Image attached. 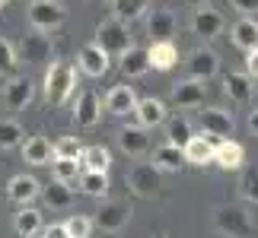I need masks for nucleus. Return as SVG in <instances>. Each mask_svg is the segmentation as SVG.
Returning <instances> with one entry per match:
<instances>
[{"label": "nucleus", "instance_id": "nucleus-46", "mask_svg": "<svg viewBox=\"0 0 258 238\" xmlns=\"http://www.w3.org/2000/svg\"><path fill=\"white\" fill-rule=\"evenodd\" d=\"M156 238H166V235H156Z\"/></svg>", "mask_w": 258, "mask_h": 238}, {"label": "nucleus", "instance_id": "nucleus-33", "mask_svg": "<svg viewBox=\"0 0 258 238\" xmlns=\"http://www.w3.org/2000/svg\"><path fill=\"white\" fill-rule=\"evenodd\" d=\"M42 197L51 210H67V206L74 203V191H71V184H64V181H51L48 187H42Z\"/></svg>", "mask_w": 258, "mask_h": 238}, {"label": "nucleus", "instance_id": "nucleus-1", "mask_svg": "<svg viewBox=\"0 0 258 238\" xmlns=\"http://www.w3.org/2000/svg\"><path fill=\"white\" fill-rule=\"evenodd\" d=\"M74 89H77V70H74L71 64L54 61V64L45 70V86H42V92H45V102L51 105V108H61V105L71 102Z\"/></svg>", "mask_w": 258, "mask_h": 238}, {"label": "nucleus", "instance_id": "nucleus-47", "mask_svg": "<svg viewBox=\"0 0 258 238\" xmlns=\"http://www.w3.org/2000/svg\"><path fill=\"white\" fill-rule=\"evenodd\" d=\"M35 238H38V235H35Z\"/></svg>", "mask_w": 258, "mask_h": 238}, {"label": "nucleus", "instance_id": "nucleus-32", "mask_svg": "<svg viewBox=\"0 0 258 238\" xmlns=\"http://www.w3.org/2000/svg\"><path fill=\"white\" fill-rule=\"evenodd\" d=\"M147 70H150V61H147V48H131L124 57H121V73L127 79H137V76H144Z\"/></svg>", "mask_w": 258, "mask_h": 238}, {"label": "nucleus", "instance_id": "nucleus-12", "mask_svg": "<svg viewBox=\"0 0 258 238\" xmlns=\"http://www.w3.org/2000/svg\"><path fill=\"white\" fill-rule=\"evenodd\" d=\"M35 95V86L29 76H10L7 86H4V105L10 108V111H23V108L32 102Z\"/></svg>", "mask_w": 258, "mask_h": 238}, {"label": "nucleus", "instance_id": "nucleus-17", "mask_svg": "<svg viewBox=\"0 0 258 238\" xmlns=\"http://www.w3.org/2000/svg\"><path fill=\"white\" fill-rule=\"evenodd\" d=\"M38 194H42V184H38L35 175H16V178H10V184H7V197L19 206H29Z\"/></svg>", "mask_w": 258, "mask_h": 238}, {"label": "nucleus", "instance_id": "nucleus-35", "mask_svg": "<svg viewBox=\"0 0 258 238\" xmlns=\"http://www.w3.org/2000/svg\"><path fill=\"white\" fill-rule=\"evenodd\" d=\"M26 140V134H23V127H19L16 121H0V150H16V146H23Z\"/></svg>", "mask_w": 258, "mask_h": 238}, {"label": "nucleus", "instance_id": "nucleus-5", "mask_svg": "<svg viewBox=\"0 0 258 238\" xmlns=\"http://www.w3.org/2000/svg\"><path fill=\"white\" fill-rule=\"evenodd\" d=\"M67 10L61 0H32L29 4V26L35 29V32H51L64 23Z\"/></svg>", "mask_w": 258, "mask_h": 238}, {"label": "nucleus", "instance_id": "nucleus-15", "mask_svg": "<svg viewBox=\"0 0 258 238\" xmlns=\"http://www.w3.org/2000/svg\"><path fill=\"white\" fill-rule=\"evenodd\" d=\"M223 95L230 98V102H236V105H245L252 98V92H255V86H252V76L249 73H239V70H230V73H223Z\"/></svg>", "mask_w": 258, "mask_h": 238}, {"label": "nucleus", "instance_id": "nucleus-36", "mask_svg": "<svg viewBox=\"0 0 258 238\" xmlns=\"http://www.w3.org/2000/svg\"><path fill=\"white\" fill-rule=\"evenodd\" d=\"M64 229L71 238H89L93 235V216H83V213H74V216H67V222H64Z\"/></svg>", "mask_w": 258, "mask_h": 238}, {"label": "nucleus", "instance_id": "nucleus-13", "mask_svg": "<svg viewBox=\"0 0 258 238\" xmlns=\"http://www.w3.org/2000/svg\"><path fill=\"white\" fill-rule=\"evenodd\" d=\"M204 95H207V86L201 79H182V83H172V102L178 108H201L204 105Z\"/></svg>", "mask_w": 258, "mask_h": 238}, {"label": "nucleus", "instance_id": "nucleus-43", "mask_svg": "<svg viewBox=\"0 0 258 238\" xmlns=\"http://www.w3.org/2000/svg\"><path fill=\"white\" fill-rule=\"evenodd\" d=\"M249 131L258 137V108H255V111H249Z\"/></svg>", "mask_w": 258, "mask_h": 238}, {"label": "nucleus", "instance_id": "nucleus-45", "mask_svg": "<svg viewBox=\"0 0 258 238\" xmlns=\"http://www.w3.org/2000/svg\"><path fill=\"white\" fill-rule=\"evenodd\" d=\"M0 7H7V0H0Z\"/></svg>", "mask_w": 258, "mask_h": 238}, {"label": "nucleus", "instance_id": "nucleus-31", "mask_svg": "<svg viewBox=\"0 0 258 238\" xmlns=\"http://www.w3.org/2000/svg\"><path fill=\"white\" fill-rule=\"evenodd\" d=\"M80 165L83 172H108V165H112V153L105 150V146H86L80 153Z\"/></svg>", "mask_w": 258, "mask_h": 238}, {"label": "nucleus", "instance_id": "nucleus-2", "mask_svg": "<svg viewBox=\"0 0 258 238\" xmlns=\"http://www.w3.org/2000/svg\"><path fill=\"white\" fill-rule=\"evenodd\" d=\"M214 229L226 235V238H252L255 235V219H252V213L245 210V206H230V203H223V206H217L214 210Z\"/></svg>", "mask_w": 258, "mask_h": 238}, {"label": "nucleus", "instance_id": "nucleus-42", "mask_svg": "<svg viewBox=\"0 0 258 238\" xmlns=\"http://www.w3.org/2000/svg\"><path fill=\"white\" fill-rule=\"evenodd\" d=\"M245 73H249L252 79H258V48L245 54Z\"/></svg>", "mask_w": 258, "mask_h": 238}, {"label": "nucleus", "instance_id": "nucleus-20", "mask_svg": "<svg viewBox=\"0 0 258 238\" xmlns=\"http://www.w3.org/2000/svg\"><path fill=\"white\" fill-rule=\"evenodd\" d=\"M147 35L153 42H172V35H175V13L172 10H150L147 13Z\"/></svg>", "mask_w": 258, "mask_h": 238}, {"label": "nucleus", "instance_id": "nucleus-18", "mask_svg": "<svg viewBox=\"0 0 258 238\" xmlns=\"http://www.w3.org/2000/svg\"><path fill=\"white\" fill-rule=\"evenodd\" d=\"M118 146H121L124 156L141 159L147 150H150V137H147V131H144L141 124H127V127L118 131Z\"/></svg>", "mask_w": 258, "mask_h": 238}, {"label": "nucleus", "instance_id": "nucleus-6", "mask_svg": "<svg viewBox=\"0 0 258 238\" xmlns=\"http://www.w3.org/2000/svg\"><path fill=\"white\" fill-rule=\"evenodd\" d=\"M131 222V203L127 200H105L99 203V210L93 216V225L102 232H121L124 225Z\"/></svg>", "mask_w": 258, "mask_h": 238}, {"label": "nucleus", "instance_id": "nucleus-29", "mask_svg": "<svg viewBox=\"0 0 258 238\" xmlns=\"http://www.w3.org/2000/svg\"><path fill=\"white\" fill-rule=\"evenodd\" d=\"M150 165L160 168V172H178V168L185 165V156H182V150H178V146L163 143V146H156V150H153Z\"/></svg>", "mask_w": 258, "mask_h": 238}, {"label": "nucleus", "instance_id": "nucleus-37", "mask_svg": "<svg viewBox=\"0 0 258 238\" xmlns=\"http://www.w3.org/2000/svg\"><path fill=\"white\" fill-rule=\"evenodd\" d=\"M16 67H19V57H16V48L0 38V76H16Z\"/></svg>", "mask_w": 258, "mask_h": 238}, {"label": "nucleus", "instance_id": "nucleus-41", "mask_svg": "<svg viewBox=\"0 0 258 238\" xmlns=\"http://www.w3.org/2000/svg\"><path fill=\"white\" fill-rule=\"evenodd\" d=\"M230 4H233V10H239L242 16L258 13V0H230Z\"/></svg>", "mask_w": 258, "mask_h": 238}, {"label": "nucleus", "instance_id": "nucleus-28", "mask_svg": "<svg viewBox=\"0 0 258 238\" xmlns=\"http://www.w3.org/2000/svg\"><path fill=\"white\" fill-rule=\"evenodd\" d=\"M112 4V16L121 19L124 26L137 23L141 16H147V10H150V0H108Z\"/></svg>", "mask_w": 258, "mask_h": 238}, {"label": "nucleus", "instance_id": "nucleus-38", "mask_svg": "<svg viewBox=\"0 0 258 238\" xmlns=\"http://www.w3.org/2000/svg\"><path fill=\"white\" fill-rule=\"evenodd\" d=\"M239 194H242V200H249V203L258 206V168H245V172H242Z\"/></svg>", "mask_w": 258, "mask_h": 238}, {"label": "nucleus", "instance_id": "nucleus-27", "mask_svg": "<svg viewBox=\"0 0 258 238\" xmlns=\"http://www.w3.org/2000/svg\"><path fill=\"white\" fill-rule=\"evenodd\" d=\"M13 229H16L19 238H35L38 232L45 229V225H42V213H38L35 206H19V213L13 219Z\"/></svg>", "mask_w": 258, "mask_h": 238}, {"label": "nucleus", "instance_id": "nucleus-39", "mask_svg": "<svg viewBox=\"0 0 258 238\" xmlns=\"http://www.w3.org/2000/svg\"><path fill=\"white\" fill-rule=\"evenodd\" d=\"M51 146H54V156H64V159H80V153H83L77 137H57Z\"/></svg>", "mask_w": 258, "mask_h": 238}, {"label": "nucleus", "instance_id": "nucleus-16", "mask_svg": "<svg viewBox=\"0 0 258 238\" xmlns=\"http://www.w3.org/2000/svg\"><path fill=\"white\" fill-rule=\"evenodd\" d=\"M217 143H220V140H214V137H207V134H195L191 140L182 146L185 162L188 165H207V162H214V146Z\"/></svg>", "mask_w": 258, "mask_h": 238}, {"label": "nucleus", "instance_id": "nucleus-23", "mask_svg": "<svg viewBox=\"0 0 258 238\" xmlns=\"http://www.w3.org/2000/svg\"><path fill=\"white\" fill-rule=\"evenodd\" d=\"M214 162L223 168V172H239L242 162H245V150H242V143H236V140H220L214 146Z\"/></svg>", "mask_w": 258, "mask_h": 238}, {"label": "nucleus", "instance_id": "nucleus-24", "mask_svg": "<svg viewBox=\"0 0 258 238\" xmlns=\"http://www.w3.org/2000/svg\"><path fill=\"white\" fill-rule=\"evenodd\" d=\"M147 61H150V70H172V67L178 64V48L172 42H150V48H147Z\"/></svg>", "mask_w": 258, "mask_h": 238}, {"label": "nucleus", "instance_id": "nucleus-11", "mask_svg": "<svg viewBox=\"0 0 258 238\" xmlns=\"http://www.w3.org/2000/svg\"><path fill=\"white\" fill-rule=\"evenodd\" d=\"M188 73H191V79H201V83H207L211 76H217V70H220V54L214 51V48H195L191 54H188Z\"/></svg>", "mask_w": 258, "mask_h": 238}, {"label": "nucleus", "instance_id": "nucleus-7", "mask_svg": "<svg viewBox=\"0 0 258 238\" xmlns=\"http://www.w3.org/2000/svg\"><path fill=\"white\" fill-rule=\"evenodd\" d=\"M198 124H201V134L214 137V140H230L236 131V117L226 108H204L198 114Z\"/></svg>", "mask_w": 258, "mask_h": 238}, {"label": "nucleus", "instance_id": "nucleus-8", "mask_svg": "<svg viewBox=\"0 0 258 238\" xmlns=\"http://www.w3.org/2000/svg\"><path fill=\"white\" fill-rule=\"evenodd\" d=\"M51 54H54V45H51V38H48L45 32H29L23 35V42H19V61H26V64H32V67H42L51 61Z\"/></svg>", "mask_w": 258, "mask_h": 238}, {"label": "nucleus", "instance_id": "nucleus-3", "mask_svg": "<svg viewBox=\"0 0 258 238\" xmlns=\"http://www.w3.org/2000/svg\"><path fill=\"white\" fill-rule=\"evenodd\" d=\"M96 45L102 48V51L108 54V57H121L134 48V38H131V29H127L121 19H102V23L96 26Z\"/></svg>", "mask_w": 258, "mask_h": 238}, {"label": "nucleus", "instance_id": "nucleus-26", "mask_svg": "<svg viewBox=\"0 0 258 238\" xmlns=\"http://www.w3.org/2000/svg\"><path fill=\"white\" fill-rule=\"evenodd\" d=\"M163 127H166V143H169V146H178V150H182V146L195 137V127H191V121H188L185 114L166 117Z\"/></svg>", "mask_w": 258, "mask_h": 238}, {"label": "nucleus", "instance_id": "nucleus-21", "mask_svg": "<svg viewBox=\"0 0 258 238\" xmlns=\"http://www.w3.org/2000/svg\"><path fill=\"white\" fill-rule=\"evenodd\" d=\"M77 61H80V70H83L86 76L99 79V76L108 73V61H112V57H108L102 48L93 42V45H83V48H80V57H77Z\"/></svg>", "mask_w": 258, "mask_h": 238}, {"label": "nucleus", "instance_id": "nucleus-4", "mask_svg": "<svg viewBox=\"0 0 258 238\" xmlns=\"http://www.w3.org/2000/svg\"><path fill=\"white\" fill-rule=\"evenodd\" d=\"M124 181H127V187H131L134 197H156L160 187H163V172L153 168L150 162H134L131 168H127Z\"/></svg>", "mask_w": 258, "mask_h": 238}, {"label": "nucleus", "instance_id": "nucleus-40", "mask_svg": "<svg viewBox=\"0 0 258 238\" xmlns=\"http://www.w3.org/2000/svg\"><path fill=\"white\" fill-rule=\"evenodd\" d=\"M38 238H71L64 229V222H51V225H45L42 232H38Z\"/></svg>", "mask_w": 258, "mask_h": 238}, {"label": "nucleus", "instance_id": "nucleus-10", "mask_svg": "<svg viewBox=\"0 0 258 238\" xmlns=\"http://www.w3.org/2000/svg\"><path fill=\"white\" fill-rule=\"evenodd\" d=\"M226 29V19L220 10H214L211 4H204V7H195V13H191V32L195 35H201V38H217Z\"/></svg>", "mask_w": 258, "mask_h": 238}, {"label": "nucleus", "instance_id": "nucleus-30", "mask_svg": "<svg viewBox=\"0 0 258 238\" xmlns=\"http://www.w3.org/2000/svg\"><path fill=\"white\" fill-rule=\"evenodd\" d=\"M80 191L93 200H105L108 197V172H80Z\"/></svg>", "mask_w": 258, "mask_h": 238}, {"label": "nucleus", "instance_id": "nucleus-34", "mask_svg": "<svg viewBox=\"0 0 258 238\" xmlns=\"http://www.w3.org/2000/svg\"><path fill=\"white\" fill-rule=\"evenodd\" d=\"M83 172V165H80V159H64V156H54L51 159V175H54V181H64V184H71L77 181Z\"/></svg>", "mask_w": 258, "mask_h": 238}, {"label": "nucleus", "instance_id": "nucleus-44", "mask_svg": "<svg viewBox=\"0 0 258 238\" xmlns=\"http://www.w3.org/2000/svg\"><path fill=\"white\" fill-rule=\"evenodd\" d=\"M182 4H188V7H204V4H211V0H182Z\"/></svg>", "mask_w": 258, "mask_h": 238}, {"label": "nucleus", "instance_id": "nucleus-22", "mask_svg": "<svg viewBox=\"0 0 258 238\" xmlns=\"http://www.w3.org/2000/svg\"><path fill=\"white\" fill-rule=\"evenodd\" d=\"M230 38H233V45L239 48V51H255L258 48V19L255 16H242V19H236L233 29H230Z\"/></svg>", "mask_w": 258, "mask_h": 238}, {"label": "nucleus", "instance_id": "nucleus-25", "mask_svg": "<svg viewBox=\"0 0 258 238\" xmlns=\"http://www.w3.org/2000/svg\"><path fill=\"white\" fill-rule=\"evenodd\" d=\"M23 159L29 165H51V159H54V146L48 137H29V140H23Z\"/></svg>", "mask_w": 258, "mask_h": 238}, {"label": "nucleus", "instance_id": "nucleus-19", "mask_svg": "<svg viewBox=\"0 0 258 238\" xmlns=\"http://www.w3.org/2000/svg\"><path fill=\"white\" fill-rule=\"evenodd\" d=\"M134 108H137V95H134V86H127V83H118L112 92L105 95V111L115 114V117L134 114Z\"/></svg>", "mask_w": 258, "mask_h": 238}, {"label": "nucleus", "instance_id": "nucleus-14", "mask_svg": "<svg viewBox=\"0 0 258 238\" xmlns=\"http://www.w3.org/2000/svg\"><path fill=\"white\" fill-rule=\"evenodd\" d=\"M134 117H137V124H141L144 131H150V127L166 124V117H169V114H166V102H163V98L147 95V98H137Z\"/></svg>", "mask_w": 258, "mask_h": 238}, {"label": "nucleus", "instance_id": "nucleus-9", "mask_svg": "<svg viewBox=\"0 0 258 238\" xmlns=\"http://www.w3.org/2000/svg\"><path fill=\"white\" fill-rule=\"evenodd\" d=\"M102 121V98H99L93 89H83L77 95V105H74V124L80 131H93V127Z\"/></svg>", "mask_w": 258, "mask_h": 238}]
</instances>
